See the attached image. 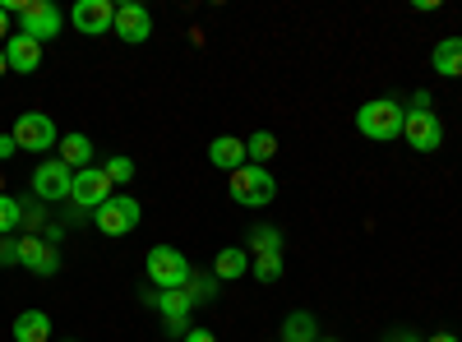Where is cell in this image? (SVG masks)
<instances>
[{
	"label": "cell",
	"mask_w": 462,
	"mask_h": 342,
	"mask_svg": "<svg viewBox=\"0 0 462 342\" xmlns=\"http://www.w3.org/2000/svg\"><path fill=\"white\" fill-rule=\"evenodd\" d=\"M116 195V185L106 180L102 167H88V171H74V189H69V204L79 213H97L106 199Z\"/></svg>",
	"instance_id": "obj_7"
},
{
	"label": "cell",
	"mask_w": 462,
	"mask_h": 342,
	"mask_svg": "<svg viewBox=\"0 0 462 342\" xmlns=\"http://www.w3.org/2000/svg\"><path fill=\"white\" fill-rule=\"evenodd\" d=\"M69 189H74V171L60 158H42V162H37V171H32V195L37 199L60 204V199H69Z\"/></svg>",
	"instance_id": "obj_8"
},
{
	"label": "cell",
	"mask_w": 462,
	"mask_h": 342,
	"mask_svg": "<svg viewBox=\"0 0 462 342\" xmlns=\"http://www.w3.org/2000/svg\"><path fill=\"white\" fill-rule=\"evenodd\" d=\"M5 42H10V10L0 5V47H5Z\"/></svg>",
	"instance_id": "obj_30"
},
{
	"label": "cell",
	"mask_w": 462,
	"mask_h": 342,
	"mask_svg": "<svg viewBox=\"0 0 462 342\" xmlns=\"http://www.w3.org/2000/svg\"><path fill=\"white\" fill-rule=\"evenodd\" d=\"M14 245H19V263H23L28 273L51 278V273L60 269V259H56V245H51V241H42V236H19Z\"/></svg>",
	"instance_id": "obj_12"
},
{
	"label": "cell",
	"mask_w": 462,
	"mask_h": 342,
	"mask_svg": "<svg viewBox=\"0 0 462 342\" xmlns=\"http://www.w3.org/2000/svg\"><path fill=\"white\" fill-rule=\"evenodd\" d=\"M273 153H278V139L268 134V130H259V134L245 139V158H250L254 167H268V158H273Z\"/></svg>",
	"instance_id": "obj_20"
},
{
	"label": "cell",
	"mask_w": 462,
	"mask_h": 342,
	"mask_svg": "<svg viewBox=\"0 0 462 342\" xmlns=\"http://www.w3.org/2000/svg\"><path fill=\"white\" fill-rule=\"evenodd\" d=\"M69 23L79 28L84 37H102L116 23V5H111V0H79V5L69 10Z\"/></svg>",
	"instance_id": "obj_11"
},
{
	"label": "cell",
	"mask_w": 462,
	"mask_h": 342,
	"mask_svg": "<svg viewBox=\"0 0 462 342\" xmlns=\"http://www.w3.org/2000/svg\"><path fill=\"white\" fill-rule=\"evenodd\" d=\"M250 273H254V282H278L282 278V254H250Z\"/></svg>",
	"instance_id": "obj_21"
},
{
	"label": "cell",
	"mask_w": 462,
	"mask_h": 342,
	"mask_svg": "<svg viewBox=\"0 0 462 342\" xmlns=\"http://www.w3.org/2000/svg\"><path fill=\"white\" fill-rule=\"evenodd\" d=\"M430 65H435V74H444V79H462V37H444V42H435Z\"/></svg>",
	"instance_id": "obj_17"
},
{
	"label": "cell",
	"mask_w": 462,
	"mask_h": 342,
	"mask_svg": "<svg viewBox=\"0 0 462 342\" xmlns=\"http://www.w3.org/2000/svg\"><path fill=\"white\" fill-rule=\"evenodd\" d=\"M245 273H250V250H241V245L217 250V259H213V278H217V282H236V278H245Z\"/></svg>",
	"instance_id": "obj_16"
},
{
	"label": "cell",
	"mask_w": 462,
	"mask_h": 342,
	"mask_svg": "<svg viewBox=\"0 0 462 342\" xmlns=\"http://www.w3.org/2000/svg\"><path fill=\"white\" fill-rule=\"evenodd\" d=\"M19 153V143H14V134H0V162H10Z\"/></svg>",
	"instance_id": "obj_28"
},
{
	"label": "cell",
	"mask_w": 462,
	"mask_h": 342,
	"mask_svg": "<svg viewBox=\"0 0 462 342\" xmlns=\"http://www.w3.org/2000/svg\"><path fill=\"white\" fill-rule=\"evenodd\" d=\"M180 342H217V337H213V333H208V328H189V333H185V337H180Z\"/></svg>",
	"instance_id": "obj_29"
},
{
	"label": "cell",
	"mask_w": 462,
	"mask_h": 342,
	"mask_svg": "<svg viewBox=\"0 0 462 342\" xmlns=\"http://www.w3.org/2000/svg\"><path fill=\"white\" fill-rule=\"evenodd\" d=\"M139 217H143V208H139L134 195H111V199L93 213V226H97L102 236H130L134 226H139Z\"/></svg>",
	"instance_id": "obj_6"
},
{
	"label": "cell",
	"mask_w": 462,
	"mask_h": 342,
	"mask_svg": "<svg viewBox=\"0 0 462 342\" xmlns=\"http://www.w3.org/2000/svg\"><path fill=\"white\" fill-rule=\"evenodd\" d=\"M250 250L254 254H282V232H278V226H254V232H250Z\"/></svg>",
	"instance_id": "obj_23"
},
{
	"label": "cell",
	"mask_w": 462,
	"mask_h": 342,
	"mask_svg": "<svg viewBox=\"0 0 462 342\" xmlns=\"http://www.w3.org/2000/svg\"><path fill=\"white\" fill-rule=\"evenodd\" d=\"M111 32L121 37V42H130V47L148 42V37H152V14H148V5H139V0H130V5H116Z\"/></svg>",
	"instance_id": "obj_10"
},
{
	"label": "cell",
	"mask_w": 462,
	"mask_h": 342,
	"mask_svg": "<svg viewBox=\"0 0 462 342\" xmlns=\"http://www.w3.org/2000/svg\"><path fill=\"white\" fill-rule=\"evenodd\" d=\"M10 134L19 143V153H47V148L60 143V130H56V121L47 116V111H23Z\"/></svg>",
	"instance_id": "obj_5"
},
{
	"label": "cell",
	"mask_w": 462,
	"mask_h": 342,
	"mask_svg": "<svg viewBox=\"0 0 462 342\" xmlns=\"http://www.w3.org/2000/svg\"><path fill=\"white\" fill-rule=\"evenodd\" d=\"M56 148H60V162H65L69 171H88V167H93V153H97L88 134H65Z\"/></svg>",
	"instance_id": "obj_15"
},
{
	"label": "cell",
	"mask_w": 462,
	"mask_h": 342,
	"mask_svg": "<svg viewBox=\"0 0 462 342\" xmlns=\"http://www.w3.org/2000/svg\"><path fill=\"white\" fill-rule=\"evenodd\" d=\"M185 296L195 300V306H208V300L217 296V278H213V273H189V282H185Z\"/></svg>",
	"instance_id": "obj_22"
},
{
	"label": "cell",
	"mask_w": 462,
	"mask_h": 342,
	"mask_svg": "<svg viewBox=\"0 0 462 342\" xmlns=\"http://www.w3.org/2000/svg\"><path fill=\"white\" fill-rule=\"evenodd\" d=\"M143 259H148V263H143L148 282L158 287V291H176V287L189 282V273H195V269H189V259H185L176 245H152Z\"/></svg>",
	"instance_id": "obj_3"
},
{
	"label": "cell",
	"mask_w": 462,
	"mask_h": 342,
	"mask_svg": "<svg viewBox=\"0 0 462 342\" xmlns=\"http://www.w3.org/2000/svg\"><path fill=\"white\" fill-rule=\"evenodd\" d=\"M0 195H5V189H0Z\"/></svg>",
	"instance_id": "obj_35"
},
{
	"label": "cell",
	"mask_w": 462,
	"mask_h": 342,
	"mask_svg": "<svg viewBox=\"0 0 462 342\" xmlns=\"http://www.w3.org/2000/svg\"><path fill=\"white\" fill-rule=\"evenodd\" d=\"M402 139L416 148V153H435V148L444 143V121L435 116V111H407Z\"/></svg>",
	"instance_id": "obj_9"
},
{
	"label": "cell",
	"mask_w": 462,
	"mask_h": 342,
	"mask_svg": "<svg viewBox=\"0 0 462 342\" xmlns=\"http://www.w3.org/2000/svg\"><path fill=\"white\" fill-rule=\"evenodd\" d=\"M10 74V60H5V47H0V79H5Z\"/></svg>",
	"instance_id": "obj_33"
},
{
	"label": "cell",
	"mask_w": 462,
	"mask_h": 342,
	"mask_svg": "<svg viewBox=\"0 0 462 342\" xmlns=\"http://www.w3.org/2000/svg\"><path fill=\"white\" fill-rule=\"evenodd\" d=\"M231 185V204H241V208H263V204H273V195H278V180L268 176V167H254V162H245L241 171H231L226 176Z\"/></svg>",
	"instance_id": "obj_2"
},
{
	"label": "cell",
	"mask_w": 462,
	"mask_h": 342,
	"mask_svg": "<svg viewBox=\"0 0 462 342\" xmlns=\"http://www.w3.org/2000/svg\"><path fill=\"white\" fill-rule=\"evenodd\" d=\"M23 226V204L14 195H0V236H10Z\"/></svg>",
	"instance_id": "obj_24"
},
{
	"label": "cell",
	"mask_w": 462,
	"mask_h": 342,
	"mask_svg": "<svg viewBox=\"0 0 462 342\" xmlns=\"http://www.w3.org/2000/svg\"><path fill=\"white\" fill-rule=\"evenodd\" d=\"M5 60H10V74H32L37 65H42V42H32V37L14 32L5 42Z\"/></svg>",
	"instance_id": "obj_14"
},
{
	"label": "cell",
	"mask_w": 462,
	"mask_h": 342,
	"mask_svg": "<svg viewBox=\"0 0 462 342\" xmlns=\"http://www.w3.org/2000/svg\"><path fill=\"white\" fill-rule=\"evenodd\" d=\"M319 342H333V337H319Z\"/></svg>",
	"instance_id": "obj_34"
},
{
	"label": "cell",
	"mask_w": 462,
	"mask_h": 342,
	"mask_svg": "<svg viewBox=\"0 0 462 342\" xmlns=\"http://www.w3.org/2000/svg\"><path fill=\"white\" fill-rule=\"evenodd\" d=\"M282 342H319V319L310 310H291L282 319Z\"/></svg>",
	"instance_id": "obj_19"
},
{
	"label": "cell",
	"mask_w": 462,
	"mask_h": 342,
	"mask_svg": "<svg viewBox=\"0 0 462 342\" xmlns=\"http://www.w3.org/2000/svg\"><path fill=\"white\" fill-rule=\"evenodd\" d=\"M102 171H106V180H111V185H125V180L134 176V162L116 153V158H106V162H102Z\"/></svg>",
	"instance_id": "obj_25"
},
{
	"label": "cell",
	"mask_w": 462,
	"mask_h": 342,
	"mask_svg": "<svg viewBox=\"0 0 462 342\" xmlns=\"http://www.w3.org/2000/svg\"><path fill=\"white\" fill-rule=\"evenodd\" d=\"M5 10L19 14V32L32 37V42H51V37L60 32V23H65L51 0H10Z\"/></svg>",
	"instance_id": "obj_4"
},
{
	"label": "cell",
	"mask_w": 462,
	"mask_h": 342,
	"mask_svg": "<svg viewBox=\"0 0 462 342\" xmlns=\"http://www.w3.org/2000/svg\"><path fill=\"white\" fill-rule=\"evenodd\" d=\"M389 342H420V337H416V333H402V328H398V333H389Z\"/></svg>",
	"instance_id": "obj_31"
},
{
	"label": "cell",
	"mask_w": 462,
	"mask_h": 342,
	"mask_svg": "<svg viewBox=\"0 0 462 342\" xmlns=\"http://www.w3.org/2000/svg\"><path fill=\"white\" fill-rule=\"evenodd\" d=\"M42 226H47V213L37 208V204H23V226H19V232H23V236H37Z\"/></svg>",
	"instance_id": "obj_26"
},
{
	"label": "cell",
	"mask_w": 462,
	"mask_h": 342,
	"mask_svg": "<svg viewBox=\"0 0 462 342\" xmlns=\"http://www.w3.org/2000/svg\"><path fill=\"white\" fill-rule=\"evenodd\" d=\"M208 162L217 167V171H241L250 158H245V139H236V134H217L213 143H208Z\"/></svg>",
	"instance_id": "obj_13"
},
{
	"label": "cell",
	"mask_w": 462,
	"mask_h": 342,
	"mask_svg": "<svg viewBox=\"0 0 462 342\" xmlns=\"http://www.w3.org/2000/svg\"><path fill=\"white\" fill-rule=\"evenodd\" d=\"M426 342H457V337H453V333H430Z\"/></svg>",
	"instance_id": "obj_32"
},
{
	"label": "cell",
	"mask_w": 462,
	"mask_h": 342,
	"mask_svg": "<svg viewBox=\"0 0 462 342\" xmlns=\"http://www.w3.org/2000/svg\"><path fill=\"white\" fill-rule=\"evenodd\" d=\"M14 342H51V319L47 310H23L14 319Z\"/></svg>",
	"instance_id": "obj_18"
},
{
	"label": "cell",
	"mask_w": 462,
	"mask_h": 342,
	"mask_svg": "<svg viewBox=\"0 0 462 342\" xmlns=\"http://www.w3.org/2000/svg\"><path fill=\"white\" fill-rule=\"evenodd\" d=\"M10 263H19V245L10 236H0V269H10Z\"/></svg>",
	"instance_id": "obj_27"
},
{
	"label": "cell",
	"mask_w": 462,
	"mask_h": 342,
	"mask_svg": "<svg viewBox=\"0 0 462 342\" xmlns=\"http://www.w3.org/2000/svg\"><path fill=\"white\" fill-rule=\"evenodd\" d=\"M402 121H407V106H402L398 97H374V102H365V106L356 111V130H361L365 139H374V143L398 139V134H402Z\"/></svg>",
	"instance_id": "obj_1"
}]
</instances>
